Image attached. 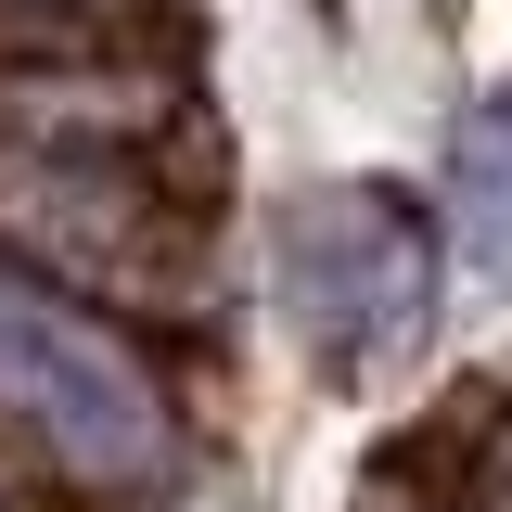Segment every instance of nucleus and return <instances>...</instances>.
I'll return each instance as SVG.
<instances>
[{
	"instance_id": "f257e3e1",
	"label": "nucleus",
	"mask_w": 512,
	"mask_h": 512,
	"mask_svg": "<svg viewBox=\"0 0 512 512\" xmlns=\"http://www.w3.org/2000/svg\"><path fill=\"white\" fill-rule=\"evenodd\" d=\"M282 333L320 384H384L436 333V218L397 180H320L282 205Z\"/></svg>"
},
{
	"instance_id": "7ed1b4c3",
	"label": "nucleus",
	"mask_w": 512,
	"mask_h": 512,
	"mask_svg": "<svg viewBox=\"0 0 512 512\" xmlns=\"http://www.w3.org/2000/svg\"><path fill=\"white\" fill-rule=\"evenodd\" d=\"M448 218H461V269H474L487 295H512V90L461 128V154H448Z\"/></svg>"
},
{
	"instance_id": "39448f33",
	"label": "nucleus",
	"mask_w": 512,
	"mask_h": 512,
	"mask_svg": "<svg viewBox=\"0 0 512 512\" xmlns=\"http://www.w3.org/2000/svg\"><path fill=\"white\" fill-rule=\"evenodd\" d=\"M474 512H512V423L474 448Z\"/></svg>"
},
{
	"instance_id": "20e7f679",
	"label": "nucleus",
	"mask_w": 512,
	"mask_h": 512,
	"mask_svg": "<svg viewBox=\"0 0 512 512\" xmlns=\"http://www.w3.org/2000/svg\"><path fill=\"white\" fill-rule=\"evenodd\" d=\"M13 26H64V39H116V26H154L167 0H0Z\"/></svg>"
},
{
	"instance_id": "f03ea898",
	"label": "nucleus",
	"mask_w": 512,
	"mask_h": 512,
	"mask_svg": "<svg viewBox=\"0 0 512 512\" xmlns=\"http://www.w3.org/2000/svg\"><path fill=\"white\" fill-rule=\"evenodd\" d=\"M0 410L52 448L90 500H167L180 487V410L141 372L116 320H90L77 295L0 269Z\"/></svg>"
}]
</instances>
